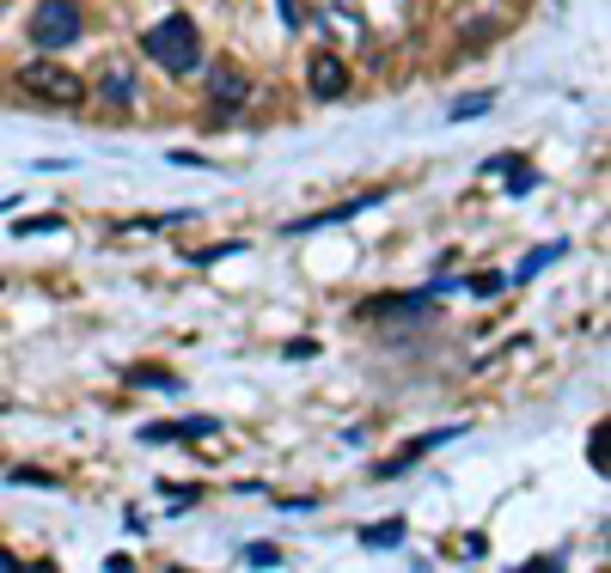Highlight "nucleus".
Listing matches in <instances>:
<instances>
[{
  "instance_id": "obj_1",
  "label": "nucleus",
  "mask_w": 611,
  "mask_h": 573,
  "mask_svg": "<svg viewBox=\"0 0 611 573\" xmlns=\"http://www.w3.org/2000/svg\"><path fill=\"white\" fill-rule=\"evenodd\" d=\"M141 50H147V62H160L172 79H190L202 67V31H196L190 13H172V19H160V25L147 31Z\"/></svg>"
},
{
  "instance_id": "obj_2",
  "label": "nucleus",
  "mask_w": 611,
  "mask_h": 573,
  "mask_svg": "<svg viewBox=\"0 0 611 573\" xmlns=\"http://www.w3.org/2000/svg\"><path fill=\"white\" fill-rule=\"evenodd\" d=\"M86 31V13L81 0H37V13H31V43H37L43 55H62L74 50Z\"/></svg>"
},
{
  "instance_id": "obj_3",
  "label": "nucleus",
  "mask_w": 611,
  "mask_h": 573,
  "mask_svg": "<svg viewBox=\"0 0 611 573\" xmlns=\"http://www.w3.org/2000/svg\"><path fill=\"white\" fill-rule=\"evenodd\" d=\"M19 86H25L31 98H43V105H55V110H81L86 105V79L74 74V67H62V62H25L19 67Z\"/></svg>"
},
{
  "instance_id": "obj_4",
  "label": "nucleus",
  "mask_w": 611,
  "mask_h": 573,
  "mask_svg": "<svg viewBox=\"0 0 611 573\" xmlns=\"http://www.w3.org/2000/svg\"><path fill=\"white\" fill-rule=\"evenodd\" d=\"M306 86H312V98H343L349 91V62L343 55H312V67H306Z\"/></svg>"
},
{
  "instance_id": "obj_5",
  "label": "nucleus",
  "mask_w": 611,
  "mask_h": 573,
  "mask_svg": "<svg viewBox=\"0 0 611 573\" xmlns=\"http://www.w3.org/2000/svg\"><path fill=\"white\" fill-rule=\"evenodd\" d=\"M208 98H214V105H226V110H239L245 98H251V79H245L233 62H214L208 67Z\"/></svg>"
},
{
  "instance_id": "obj_6",
  "label": "nucleus",
  "mask_w": 611,
  "mask_h": 573,
  "mask_svg": "<svg viewBox=\"0 0 611 573\" xmlns=\"http://www.w3.org/2000/svg\"><path fill=\"white\" fill-rule=\"evenodd\" d=\"M490 105H495V91H471V98H452V110H447V117H452V122H478Z\"/></svg>"
},
{
  "instance_id": "obj_7",
  "label": "nucleus",
  "mask_w": 611,
  "mask_h": 573,
  "mask_svg": "<svg viewBox=\"0 0 611 573\" xmlns=\"http://www.w3.org/2000/svg\"><path fill=\"white\" fill-rule=\"evenodd\" d=\"M361 543H367V549H398V543H404V519L367 525V531H361Z\"/></svg>"
},
{
  "instance_id": "obj_8",
  "label": "nucleus",
  "mask_w": 611,
  "mask_h": 573,
  "mask_svg": "<svg viewBox=\"0 0 611 573\" xmlns=\"http://www.w3.org/2000/svg\"><path fill=\"white\" fill-rule=\"evenodd\" d=\"M98 91H105L110 105H129V98H135V79L122 74V67H105V79H98Z\"/></svg>"
},
{
  "instance_id": "obj_9",
  "label": "nucleus",
  "mask_w": 611,
  "mask_h": 573,
  "mask_svg": "<svg viewBox=\"0 0 611 573\" xmlns=\"http://www.w3.org/2000/svg\"><path fill=\"white\" fill-rule=\"evenodd\" d=\"M239 561H245V567H281V549L276 543H245Z\"/></svg>"
},
{
  "instance_id": "obj_10",
  "label": "nucleus",
  "mask_w": 611,
  "mask_h": 573,
  "mask_svg": "<svg viewBox=\"0 0 611 573\" xmlns=\"http://www.w3.org/2000/svg\"><path fill=\"white\" fill-rule=\"evenodd\" d=\"M135 385H153V391H178V372H160V366H135Z\"/></svg>"
},
{
  "instance_id": "obj_11",
  "label": "nucleus",
  "mask_w": 611,
  "mask_h": 573,
  "mask_svg": "<svg viewBox=\"0 0 611 573\" xmlns=\"http://www.w3.org/2000/svg\"><path fill=\"white\" fill-rule=\"evenodd\" d=\"M37 233H62V214H37V220H19L13 238H37Z\"/></svg>"
},
{
  "instance_id": "obj_12",
  "label": "nucleus",
  "mask_w": 611,
  "mask_h": 573,
  "mask_svg": "<svg viewBox=\"0 0 611 573\" xmlns=\"http://www.w3.org/2000/svg\"><path fill=\"white\" fill-rule=\"evenodd\" d=\"M233 250H245L239 238H226V245H208V250H196V257L190 262H202V269H208V262H221V257H233Z\"/></svg>"
},
{
  "instance_id": "obj_13",
  "label": "nucleus",
  "mask_w": 611,
  "mask_h": 573,
  "mask_svg": "<svg viewBox=\"0 0 611 573\" xmlns=\"http://www.w3.org/2000/svg\"><path fill=\"white\" fill-rule=\"evenodd\" d=\"M13 483H31V488H55L50 469H13Z\"/></svg>"
},
{
  "instance_id": "obj_14",
  "label": "nucleus",
  "mask_w": 611,
  "mask_h": 573,
  "mask_svg": "<svg viewBox=\"0 0 611 573\" xmlns=\"http://www.w3.org/2000/svg\"><path fill=\"white\" fill-rule=\"evenodd\" d=\"M276 7H281V25H288V31H300V25H306V13H300V0H276Z\"/></svg>"
}]
</instances>
